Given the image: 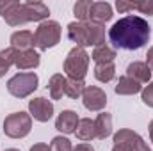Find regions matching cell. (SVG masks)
Returning a JSON list of instances; mask_svg holds the SVG:
<instances>
[{
    "label": "cell",
    "mask_w": 153,
    "mask_h": 151,
    "mask_svg": "<svg viewBox=\"0 0 153 151\" xmlns=\"http://www.w3.org/2000/svg\"><path fill=\"white\" fill-rule=\"evenodd\" d=\"M48 93L52 100H61L66 94V76H62L61 73L50 76L48 80Z\"/></svg>",
    "instance_id": "obj_19"
},
{
    "label": "cell",
    "mask_w": 153,
    "mask_h": 151,
    "mask_svg": "<svg viewBox=\"0 0 153 151\" xmlns=\"http://www.w3.org/2000/svg\"><path fill=\"white\" fill-rule=\"evenodd\" d=\"M76 139L84 141V142H89L93 139H96V126H94V119H89V117H82L78 121V126L75 130Z\"/></svg>",
    "instance_id": "obj_16"
},
{
    "label": "cell",
    "mask_w": 153,
    "mask_h": 151,
    "mask_svg": "<svg viewBox=\"0 0 153 151\" xmlns=\"http://www.w3.org/2000/svg\"><path fill=\"white\" fill-rule=\"evenodd\" d=\"M36 46L34 43V34L30 30H16L11 36V48L16 52H23V50H32Z\"/></svg>",
    "instance_id": "obj_15"
},
{
    "label": "cell",
    "mask_w": 153,
    "mask_h": 151,
    "mask_svg": "<svg viewBox=\"0 0 153 151\" xmlns=\"http://www.w3.org/2000/svg\"><path fill=\"white\" fill-rule=\"evenodd\" d=\"M112 16H114V13H112V5L109 2H93L91 13H89V21L105 25L107 21L112 20Z\"/></svg>",
    "instance_id": "obj_13"
},
{
    "label": "cell",
    "mask_w": 153,
    "mask_h": 151,
    "mask_svg": "<svg viewBox=\"0 0 153 151\" xmlns=\"http://www.w3.org/2000/svg\"><path fill=\"white\" fill-rule=\"evenodd\" d=\"M11 66H14V50L9 46L5 50H0V78L5 76Z\"/></svg>",
    "instance_id": "obj_23"
},
{
    "label": "cell",
    "mask_w": 153,
    "mask_h": 151,
    "mask_svg": "<svg viewBox=\"0 0 153 151\" xmlns=\"http://www.w3.org/2000/svg\"><path fill=\"white\" fill-rule=\"evenodd\" d=\"M61 25L53 20H46V21H41L34 32V43L39 50H48V48H53L59 41H61Z\"/></svg>",
    "instance_id": "obj_7"
},
{
    "label": "cell",
    "mask_w": 153,
    "mask_h": 151,
    "mask_svg": "<svg viewBox=\"0 0 153 151\" xmlns=\"http://www.w3.org/2000/svg\"><path fill=\"white\" fill-rule=\"evenodd\" d=\"M0 16L11 27H20L29 21H46L50 9L43 2H18V0H0Z\"/></svg>",
    "instance_id": "obj_2"
},
{
    "label": "cell",
    "mask_w": 153,
    "mask_h": 151,
    "mask_svg": "<svg viewBox=\"0 0 153 151\" xmlns=\"http://www.w3.org/2000/svg\"><path fill=\"white\" fill-rule=\"evenodd\" d=\"M73 151H94V148L91 144H87V142H82V144H76Z\"/></svg>",
    "instance_id": "obj_29"
},
{
    "label": "cell",
    "mask_w": 153,
    "mask_h": 151,
    "mask_svg": "<svg viewBox=\"0 0 153 151\" xmlns=\"http://www.w3.org/2000/svg\"><path fill=\"white\" fill-rule=\"evenodd\" d=\"M141 98H143V103H144V105L153 107V82H150V84L141 91Z\"/></svg>",
    "instance_id": "obj_26"
},
{
    "label": "cell",
    "mask_w": 153,
    "mask_h": 151,
    "mask_svg": "<svg viewBox=\"0 0 153 151\" xmlns=\"http://www.w3.org/2000/svg\"><path fill=\"white\" fill-rule=\"evenodd\" d=\"M5 151H20V150H16V148H9V150H5Z\"/></svg>",
    "instance_id": "obj_34"
},
{
    "label": "cell",
    "mask_w": 153,
    "mask_h": 151,
    "mask_svg": "<svg viewBox=\"0 0 153 151\" xmlns=\"http://www.w3.org/2000/svg\"><path fill=\"white\" fill-rule=\"evenodd\" d=\"M78 121H80V117H78V114L75 110H62L55 119V128L61 133L70 135V133H75Z\"/></svg>",
    "instance_id": "obj_12"
},
{
    "label": "cell",
    "mask_w": 153,
    "mask_h": 151,
    "mask_svg": "<svg viewBox=\"0 0 153 151\" xmlns=\"http://www.w3.org/2000/svg\"><path fill=\"white\" fill-rule=\"evenodd\" d=\"M68 39L80 48L105 44V25L93 21H71L68 25Z\"/></svg>",
    "instance_id": "obj_3"
},
{
    "label": "cell",
    "mask_w": 153,
    "mask_h": 151,
    "mask_svg": "<svg viewBox=\"0 0 153 151\" xmlns=\"http://www.w3.org/2000/svg\"><path fill=\"white\" fill-rule=\"evenodd\" d=\"M112 142H114V146L121 148L123 151H152L150 146L144 142V139L137 132L128 130V128L117 130L112 137Z\"/></svg>",
    "instance_id": "obj_8"
},
{
    "label": "cell",
    "mask_w": 153,
    "mask_h": 151,
    "mask_svg": "<svg viewBox=\"0 0 153 151\" xmlns=\"http://www.w3.org/2000/svg\"><path fill=\"white\" fill-rule=\"evenodd\" d=\"M148 130H150V139H152V142H153V119H152V123H150V126H148Z\"/></svg>",
    "instance_id": "obj_32"
},
{
    "label": "cell",
    "mask_w": 153,
    "mask_h": 151,
    "mask_svg": "<svg viewBox=\"0 0 153 151\" xmlns=\"http://www.w3.org/2000/svg\"><path fill=\"white\" fill-rule=\"evenodd\" d=\"M114 91H116V94H121V96H132V94L141 93L143 87H141L139 82H135L134 78H130V76L125 75V76H121V78L117 80Z\"/></svg>",
    "instance_id": "obj_17"
},
{
    "label": "cell",
    "mask_w": 153,
    "mask_h": 151,
    "mask_svg": "<svg viewBox=\"0 0 153 151\" xmlns=\"http://www.w3.org/2000/svg\"><path fill=\"white\" fill-rule=\"evenodd\" d=\"M91 0H78L73 5V14L78 21H89V13H91Z\"/></svg>",
    "instance_id": "obj_24"
},
{
    "label": "cell",
    "mask_w": 153,
    "mask_h": 151,
    "mask_svg": "<svg viewBox=\"0 0 153 151\" xmlns=\"http://www.w3.org/2000/svg\"><path fill=\"white\" fill-rule=\"evenodd\" d=\"M39 85V78L34 71H23V73H16L7 80V91L9 94H13L14 98H27L30 96Z\"/></svg>",
    "instance_id": "obj_5"
},
{
    "label": "cell",
    "mask_w": 153,
    "mask_h": 151,
    "mask_svg": "<svg viewBox=\"0 0 153 151\" xmlns=\"http://www.w3.org/2000/svg\"><path fill=\"white\" fill-rule=\"evenodd\" d=\"M39 62H41V55L34 48L32 50H23V52H16L14 50V66L20 71L34 70V68L39 66Z\"/></svg>",
    "instance_id": "obj_11"
},
{
    "label": "cell",
    "mask_w": 153,
    "mask_h": 151,
    "mask_svg": "<svg viewBox=\"0 0 153 151\" xmlns=\"http://www.w3.org/2000/svg\"><path fill=\"white\" fill-rule=\"evenodd\" d=\"M82 103L87 110L100 112L107 105V94H105L103 89H100L96 85H85L84 94H82Z\"/></svg>",
    "instance_id": "obj_9"
},
{
    "label": "cell",
    "mask_w": 153,
    "mask_h": 151,
    "mask_svg": "<svg viewBox=\"0 0 153 151\" xmlns=\"http://www.w3.org/2000/svg\"><path fill=\"white\" fill-rule=\"evenodd\" d=\"M111 151H123V150H121V148H117V146H114V148H112Z\"/></svg>",
    "instance_id": "obj_33"
},
{
    "label": "cell",
    "mask_w": 153,
    "mask_h": 151,
    "mask_svg": "<svg viewBox=\"0 0 153 151\" xmlns=\"http://www.w3.org/2000/svg\"><path fill=\"white\" fill-rule=\"evenodd\" d=\"M146 64H148V68L153 71V46L148 50V53H146Z\"/></svg>",
    "instance_id": "obj_31"
},
{
    "label": "cell",
    "mask_w": 153,
    "mask_h": 151,
    "mask_svg": "<svg viewBox=\"0 0 153 151\" xmlns=\"http://www.w3.org/2000/svg\"><path fill=\"white\" fill-rule=\"evenodd\" d=\"M152 75H153V71L148 68V64L141 62V61H134L126 68V76L134 78L139 84H150L152 82Z\"/></svg>",
    "instance_id": "obj_14"
},
{
    "label": "cell",
    "mask_w": 153,
    "mask_h": 151,
    "mask_svg": "<svg viewBox=\"0 0 153 151\" xmlns=\"http://www.w3.org/2000/svg\"><path fill=\"white\" fill-rule=\"evenodd\" d=\"M50 150L52 151H73V146H71V142H70L68 137L59 135V137H53V139H52Z\"/></svg>",
    "instance_id": "obj_25"
},
{
    "label": "cell",
    "mask_w": 153,
    "mask_h": 151,
    "mask_svg": "<svg viewBox=\"0 0 153 151\" xmlns=\"http://www.w3.org/2000/svg\"><path fill=\"white\" fill-rule=\"evenodd\" d=\"M85 89L84 80H75V78H66V96H70L71 100L82 98Z\"/></svg>",
    "instance_id": "obj_22"
},
{
    "label": "cell",
    "mask_w": 153,
    "mask_h": 151,
    "mask_svg": "<svg viewBox=\"0 0 153 151\" xmlns=\"http://www.w3.org/2000/svg\"><path fill=\"white\" fill-rule=\"evenodd\" d=\"M89 59L91 55L85 52V48H80V46L71 48L64 59V73L68 75V78L84 80L89 70Z\"/></svg>",
    "instance_id": "obj_4"
},
{
    "label": "cell",
    "mask_w": 153,
    "mask_h": 151,
    "mask_svg": "<svg viewBox=\"0 0 153 151\" xmlns=\"http://www.w3.org/2000/svg\"><path fill=\"white\" fill-rule=\"evenodd\" d=\"M30 151H52V150H50L48 144H45V142H38V144H34V146L30 148Z\"/></svg>",
    "instance_id": "obj_30"
},
{
    "label": "cell",
    "mask_w": 153,
    "mask_h": 151,
    "mask_svg": "<svg viewBox=\"0 0 153 151\" xmlns=\"http://www.w3.org/2000/svg\"><path fill=\"white\" fill-rule=\"evenodd\" d=\"M150 23L137 14H126L119 18L109 29V41L112 43L114 50H139L150 41Z\"/></svg>",
    "instance_id": "obj_1"
},
{
    "label": "cell",
    "mask_w": 153,
    "mask_h": 151,
    "mask_svg": "<svg viewBox=\"0 0 153 151\" xmlns=\"http://www.w3.org/2000/svg\"><path fill=\"white\" fill-rule=\"evenodd\" d=\"M32 130V117L27 112L9 114L4 119V133L11 139H23Z\"/></svg>",
    "instance_id": "obj_6"
},
{
    "label": "cell",
    "mask_w": 153,
    "mask_h": 151,
    "mask_svg": "<svg viewBox=\"0 0 153 151\" xmlns=\"http://www.w3.org/2000/svg\"><path fill=\"white\" fill-rule=\"evenodd\" d=\"M116 9H117L119 13H130V11H137V2L117 0V2H116Z\"/></svg>",
    "instance_id": "obj_27"
},
{
    "label": "cell",
    "mask_w": 153,
    "mask_h": 151,
    "mask_svg": "<svg viewBox=\"0 0 153 151\" xmlns=\"http://www.w3.org/2000/svg\"><path fill=\"white\" fill-rule=\"evenodd\" d=\"M94 126H96V139H107L112 133V115L109 112H102L96 115L94 119Z\"/></svg>",
    "instance_id": "obj_18"
},
{
    "label": "cell",
    "mask_w": 153,
    "mask_h": 151,
    "mask_svg": "<svg viewBox=\"0 0 153 151\" xmlns=\"http://www.w3.org/2000/svg\"><path fill=\"white\" fill-rule=\"evenodd\" d=\"M94 76H96V80H100V82H103V84L112 82L114 76H116L114 62H111V64H96V66H94Z\"/></svg>",
    "instance_id": "obj_21"
},
{
    "label": "cell",
    "mask_w": 153,
    "mask_h": 151,
    "mask_svg": "<svg viewBox=\"0 0 153 151\" xmlns=\"http://www.w3.org/2000/svg\"><path fill=\"white\" fill-rule=\"evenodd\" d=\"M29 114H30V117H34L39 123H46L53 115V103L43 96L34 98L29 101Z\"/></svg>",
    "instance_id": "obj_10"
},
{
    "label": "cell",
    "mask_w": 153,
    "mask_h": 151,
    "mask_svg": "<svg viewBox=\"0 0 153 151\" xmlns=\"http://www.w3.org/2000/svg\"><path fill=\"white\" fill-rule=\"evenodd\" d=\"M137 11L143 13V14H153V0H139L137 2Z\"/></svg>",
    "instance_id": "obj_28"
},
{
    "label": "cell",
    "mask_w": 153,
    "mask_h": 151,
    "mask_svg": "<svg viewBox=\"0 0 153 151\" xmlns=\"http://www.w3.org/2000/svg\"><path fill=\"white\" fill-rule=\"evenodd\" d=\"M91 59H93L96 64H111V62H114V59H116V50L105 43V44L96 46V48L93 50Z\"/></svg>",
    "instance_id": "obj_20"
}]
</instances>
